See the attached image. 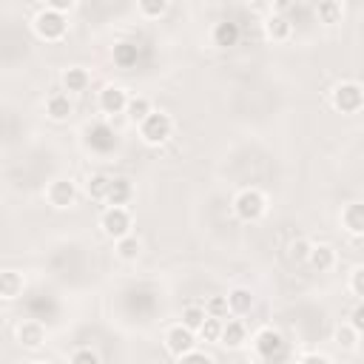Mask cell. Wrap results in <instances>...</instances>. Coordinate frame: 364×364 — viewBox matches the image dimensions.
<instances>
[{"label":"cell","mask_w":364,"mask_h":364,"mask_svg":"<svg viewBox=\"0 0 364 364\" xmlns=\"http://www.w3.org/2000/svg\"><path fill=\"white\" fill-rule=\"evenodd\" d=\"M34 364H51V361H34Z\"/></svg>","instance_id":"74e56055"},{"label":"cell","mask_w":364,"mask_h":364,"mask_svg":"<svg viewBox=\"0 0 364 364\" xmlns=\"http://www.w3.org/2000/svg\"><path fill=\"white\" fill-rule=\"evenodd\" d=\"M316 14L324 20V23H336L341 17V3H318Z\"/></svg>","instance_id":"83f0119b"},{"label":"cell","mask_w":364,"mask_h":364,"mask_svg":"<svg viewBox=\"0 0 364 364\" xmlns=\"http://www.w3.org/2000/svg\"><path fill=\"white\" fill-rule=\"evenodd\" d=\"M336 341H338L344 350H353L355 341H358V333H355L350 324H341V327H336Z\"/></svg>","instance_id":"4316f807"},{"label":"cell","mask_w":364,"mask_h":364,"mask_svg":"<svg viewBox=\"0 0 364 364\" xmlns=\"http://www.w3.org/2000/svg\"><path fill=\"white\" fill-rule=\"evenodd\" d=\"M71 364H100V355L88 347H80L74 355H71Z\"/></svg>","instance_id":"1f68e13d"},{"label":"cell","mask_w":364,"mask_h":364,"mask_svg":"<svg viewBox=\"0 0 364 364\" xmlns=\"http://www.w3.org/2000/svg\"><path fill=\"white\" fill-rule=\"evenodd\" d=\"M179 364H213V361L205 353H188V355L179 358Z\"/></svg>","instance_id":"836d02e7"},{"label":"cell","mask_w":364,"mask_h":364,"mask_svg":"<svg viewBox=\"0 0 364 364\" xmlns=\"http://www.w3.org/2000/svg\"><path fill=\"white\" fill-rule=\"evenodd\" d=\"M299 364H330V361H327L324 355H316V353H313V355H304Z\"/></svg>","instance_id":"8d00e7d4"},{"label":"cell","mask_w":364,"mask_h":364,"mask_svg":"<svg viewBox=\"0 0 364 364\" xmlns=\"http://www.w3.org/2000/svg\"><path fill=\"white\" fill-rule=\"evenodd\" d=\"M71 6H74L71 0H54V3H48V9H51V11H57V14H63V11H68Z\"/></svg>","instance_id":"d590c367"},{"label":"cell","mask_w":364,"mask_h":364,"mask_svg":"<svg viewBox=\"0 0 364 364\" xmlns=\"http://www.w3.org/2000/svg\"><path fill=\"white\" fill-rule=\"evenodd\" d=\"M171 131H173V122H171V117L162 114V111H151V114L139 122V134H142V139H145L148 145H162V142L171 136Z\"/></svg>","instance_id":"6da1fadb"},{"label":"cell","mask_w":364,"mask_h":364,"mask_svg":"<svg viewBox=\"0 0 364 364\" xmlns=\"http://www.w3.org/2000/svg\"><path fill=\"white\" fill-rule=\"evenodd\" d=\"M100 225H102V233L111 236V239H122V236L131 233V216H128L125 208H108L102 213Z\"/></svg>","instance_id":"5b68a950"},{"label":"cell","mask_w":364,"mask_h":364,"mask_svg":"<svg viewBox=\"0 0 364 364\" xmlns=\"http://www.w3.org/2000/svg\"><path fill=\"white\" fill-rule=\"evenodd\" d=\"M125 114H128V119H134V122H142V119L151 114V102H148L145 97H134V100H128V105H125Z\"/></svg>","instance_id":"603a6c76"},{"label":"cell","mask_w":364,"mask_h":364,"mask_svg":"<svg viewBox=\"0 0 364 364\" xmlns=\"http://www.w3.org/2000/svg\"><path fill=\"white\" fill-rule=\"evenodd\" d=\"M125 105H128V94L122 88L108 85V88L100 91V108L105 114H119V111H125Z\"/></svg>","instance_id":"ba28073f"},{"label":"cell","mask_w":364,"mask_h":364,"mask_svg":"<svg viewBox=\"0 0 364 364\" xmlns=\"http://www.w3.org/2000/svg\"><path fill=\"white\" fill-rule=\"evenodd\" d=\"M34 31L43 37V40H63L65 37V17L63 14H57V11H51L48 6L34 17Z\"/></svg>","instance_id":"3957f363"},{"label":"cell","mask_w":364,"mask_h":364,"mask_svg":"<svg viewBox=\"0 0 364 364\" xmlns=\"http://www.w3.org/2000/svg\"><path fill=\"white\" fill-rule=\"evenodd\" d=\"M46 111H48L51 119L60 122V119H68V117H71V102H68L65 94H51L48 102H46Z\"/></svg>","instance_id":"d6986e66"},{"label":"cell","mask_w":364,"mask_h":364,"mask_svg":"<svg viewBox=\"0 0 364 364\" xmlns=\"http://www.w3.org/2000/svg\"><path fill=\"white\" fill-rule=\"evenodd\" d=\"M165 347H168V353H171V355L182 358V355L193 353L196 338H193V333H191V330H185V327L179 324V327H171V330H168V336H165Z\"/></svg>","instance_id":"8992f818"},{"label":"cell","mask_w":364,"mask_h":364,"mask_svg":"<svg viewBox=\"0 0 364 364\" xmlns=\"http://www.w3.org/2000/svg\"><path fill=\"white\" fill-rule=\"evenodd\" d=\"M256 350H259L262 358L273 361V353H282V350H284V341H282V336H279L276 330H262V333L256 336Z\"/></svg>","instance_id":"8fae6325"},{"label":"cell","mask_w":364,"mask_h":364,"mask_svg":"<svg viewBox=\"0 0 364 364\" xmlns=\"http://www.w3.org/2000/svg\"><path fill=\"white\" fill-rule=\"evenodd\" d=\"M136 57H139V51H136V46H134V43H117V46H114V63H119L122 68L134 65V63H136Z\"/></svg>","instance_id":"ffe728a7"},{"label":"cell","mask_w":364,"mask_h":364,"mask_svg":"<svg viewBox=\"0 0 364 364\" xmlns=\"http://www.w3.org/2000/svg\"><path fill=\"white\" fill-rule=\"evenodd\" d=\"M225 299H228V313H233V316H245V313L253 307V296H250V290H245V287L230 290Z\"/></svg>","instance_id":"5bb4252c"},{"label":"cell","mask_w":364,"mask_h":364,"mask_svg":"<svg viewBox=\"0 0 364 364\" xmlns=\"http://www.w3.org/2000/svg\"><path fill=\"white\" fill-rule=\"evenodd\" d=\"M233 210H236V216H239V219H245V222H256V219H262V216H264L267 202H264V196H262L259 191L245 188V191L233 199Z\"/></svg>","instance_id":"7a4b0ae2"},{"label":"cell","mask_w":364,"mask_h":364,"mask_svg":"<svg viewBox=\"0 0 364 364\" xmlns=\"http://www.w3.org/2000/svg\"><path fill=\"white\" fill-rule=\"evenodd\" d=\"M108 185H111V176H105V173H94V176L88 179V185H85V193H88L91 199H105Z\"/></svg>","instance_id":"cb8c5ba5"},{"label":"cell","mask_w":364,"mask_h":364,"mask_svg":"<svg viewBox=\"0 0 364 364\" xmlns=\"http://www.w3.org/2000/svg\"><path fill=\"white\" fill-rule=\"evenodd\" d=\"M287 250H290V259L304 262V259H307V253H310V245H307L304 239H296V242H290V245H287Z\"/></svg>","instance_id":"4dcf8cb0"},{"label":"cell","mask_w":364,"mask_h":364,"mask_svg":"<svg viewBox=\"0 0 364 364\" xmlns=\"http://www.w3.org/2000/svg\"><path fill=\"white\" fill-rule=\"evenodd\" d=\"M350 287H353V293L361 299L364 296V267H355L353 270V279H350Z\"/></svg>","instance_id":"d6a6232c"},{"label":"cell","mask_w":364,"mask_h":364,"mask_svg":"<svg viewBox=\"0 0 364 364\" xmlns=\"http://www.w3.org/2000/svg\"><path fill=\"white\" fill-rule=\"evenodd\" d=\"M350 327H353L355 333H361V327H364V307H361V304L353 310V324H350Z\"/></svg>","instance_id":"e575fe53"},{"label":"cell","mask_w":364,"mask_h":364,"mask_svg":"<svg viewBox=\"0 0 364 364\" xmlns=\"http://www.w3.org/2000/svg\"><path fill=\"white\" fill-rule=\"evenodd\" d=\"M117 256L119 259H125V262H131V259H136L139 256V239L136 236H122V239H117Z\"/></svg>","instance_id":"d4e9b609"},{"label":"cell","mask_w":364,"mask_h":364,"mask_svg":"<svg viewBox=\"0 0 364 364\" xmlns=\"http://www.w3.org/2000/svg\"><path fill=\"white\" fill-rule=\"evenodd\" d=\"M196 333H199V338H202V341H219L222 318H210V316H205V321H202V327H199Z\"/></svg>","instance_id":"484cf974"},{"label":"cell","mask_w":364,"mask_h":364,"mask_svg":"<svg viewBox=\"0 0 364 364\" xmlns=\"http://www.w3.org/2000/svg\"><path fill=\"white\" fill-rule=\"evenodd\" d=\"M205 316H210V318L228 316V299H225V296H213V299L208 301V313H205Z\"/></svg>","instance_id":"f546056e"},{"label":"cell","mask_w":364,"mask_h":364,"mask_svg":"<svg viewBox=\"0 0 364 364\" xmlns=\"http://www.w3.org/2000/svg\"><path fill=\"white\" fill-rule=\"evenodd\" d=\"M165 9H168L165 0H142V3H139V11H142L145 17H159V14H165Z\"/></svg>","instance_id":"f1b7e54d"},{"label":"cell","mask_w":364,"mask_h":364,"mask_svg":"<svg viewBox=\"0 0 364 364\" xmlns=\"http://www.w3.org/2000/svg\"><path fill=\"white\" fill-rule=\"evenodd\" d=\"M202 321H205V310H202L199 304H188V307L182 310V327H185V330L196 333V330L202 327Z\"/></svg>","instance_id":"7402d4cb"},{"label":"cell","mask_w":364,"mask_h":364,"mask_svg":"<svg viewBox=\"0 0 364 364\" xmlns=\"http://www.w3.org/2000/svg\"><path fill=\"white\" fill-rule=\"evenodd\" d=\"M364 97H361V85L358 82H341L333 88V105L344 114H355L361 108Z\"/></svg>","instance_id":"277c9868"},{"label":"cell","mask_w":364,"mask_h":364,"mask_svg":"<svg viewBox=\"0 0 364 364\" xmlns=\"http://www.w3.org/2000/svg\"><path fill=\"white\" fill-rule=\"evenodd\" d=\"M131 193H134V188H131L128 179H111L108 193H105V202H111V208H122L131 199Z\"/></svg>","instance_id":"4fadbf2b"},{"label":"cell","mask_w":364,"mask_h":364,"mask_svg":"<svg viewBox=\"0 0 364 364\" xmlns=\"http://www.w3.org/2000/svg\"><path fill=\"white\" fill-rule=\"evenodd\" d=\"M219 344H225V347H242L245 344V324L242 321H228V324H222V333H219Z\"/></svg>","instance_id":"ac0fdd59"},{"label":"cell","mask_w":364,"mask_h":364,"mask_svg":"<svg viewBox=\"0 0 364 364\" xmlns=\"http://www.w3.org/2000/svg\"><path fill=\"white\" fill-rule=\"evenodd\" d=\"M17 338H20V344H23V347L37 350V347L46 341V330H43V324H40V321H23V324L17 327Z\"/></svg>","instance_id":"30bf717a"},{"label":"cell","mask_w":364,"mask_h":364,"mask_svg":"<svg viewBox=\"0 0 364 364\" xmlns=\"http://www.w3.org/2000/svg\"><path fill=\"white\" fill-rule=\"evenodd\" d=\"M236 40H239V26H236V23L222 20V23H216V26H213V43H216L219 48L236 46Z\"/></svg>","instance_id":"e0dca14e"},{"label":"cell","mask_w":364,"mask_h":364,"mask_svg":"<svg viewBox=\"0 0 364 364\" xmlns=\"http://www.w3.org/2000/svg\"><path fill=\"white\" fill-rule=\"evenodd\" d=\"M307 262H310L313 270L327 273V270H333V264H336V250H333L330 245H310Z\"/></svg>","instance_id":"9c48e42d"},{"label":"cell","mask_w":364,"mask_h":364,"mask_svg":"<svg viewBox=\"0 0 364 364\" xmlns=\"http://www.w3.org/2000/svg\"><path fill=\"white\" fill-rule=\"evenodd\" d=\"M264 31H267L270 40H287L293 34V23L284 14H270L267 23H264Z\"/></svg>","instance_id":"2e32d148"},{"label":"cell","mask_w":364,"mask_h":364,"mask_svg":"<svg viewBox=\"0 0 364 364\" xmlns=\"http://www.w3.org/2000/svg\"><path fill=\"white\" fill-rule=\"evenodd\" d=\"M74 182H68V179H54L51 185H48V191H46V196H48V202L54 205V208H68L71 202H74Z\"/></svg>","instance_id":"52a82bcc"},{"label":"cell","mask_w":364,"mask_h":364,"mask_svg":"<svg viewBox=\"0 0 364 364\" xmlns=\"http://www.w3.org/2000/svg\"><path fill=\"white\" fill-rule=\"evenodd\" d=\"M23 293V276L17 270H0V299H17Z\"/></svg>","instance_id":"9a60e30c"},{"label":"cell","mask_w":364,"mask_h":364,"mask_svg":"<svg viewBox=\"0 0 364 364\" xmlns=\"http://www.w3.org/2000/svg\"><path fill=\"white\" fill-rule=\"evenodd\" d=\"M341 222H344V228H347L353 236H361V233H364V205H361V202L347 205L344 213H341Z\"/></svg>","instance_id":"7c38bea8"},{"label":"cell","mask_w":364,"mask_h":364,"mask_svg":"<svg viewBox=\"0 0 364 364\" xmlns=\"http://www.w3.org/2000/svg\"><path fill=\"white\" fill-rule=\"evenodd\" d=\"M63 85H65L68 91H85V88H88V74H85V68H68V71L63 74Z\"/></svg>","instance_id":"44dd1931"}]
</instances>
